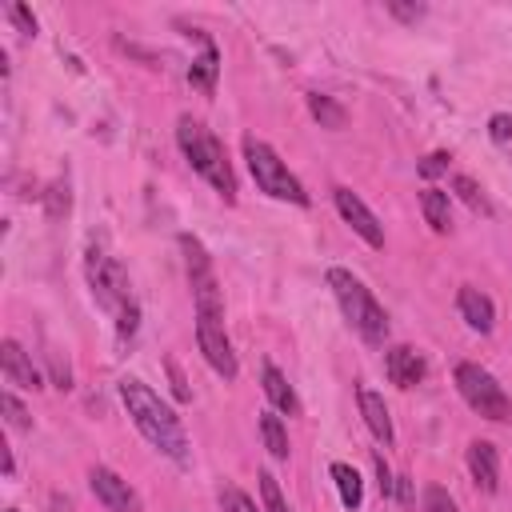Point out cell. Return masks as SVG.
Instances as JSON below:
<instances>
[{
  "instance_id": "10",
  "label": "cell",
  "mask_w": 512,
  "mask_h": 512,
  "mask_svg": "<svg viewBox=\"0 0 512 512\" xmlns=\"http://www.w3.org/2000/svg\"><path fill=\"white\" fill-rule=\"evenodd\" d=\"M384 372H388V380L396 388H416L428 368H424V356L412 344H396V348L384 352Z\"/></svg>"
},
{
  "instance_id": "20",
  "label": "cell",
  "mask_w": 512,
  "mask_h": 512,
  "mask_svg": "<svg viewBox=\"0 0 512 512\" xmlns=\"http://www.w3.org/2000/svg\"><path fill=\"white\" fill-rule=\"evenodd\" d=\"M308 112L320 120V128H344V108L324 92H308Z\"/></svg>"
},
{
  "instance_id": "17",
  "label": "cell",
  "mask_w": 512,
  "mask_h": 512,
  "mask_svg": "<svg viewBox=\"0 0 512 512\" xmlns=\"http://www.w3.org/2000/svg\"><path fill=\"white\" fill-rule=\"evenodd\" d=\"M420 208H424V220H428L432 232H448V228H452L448 192H440V188H424V192H420Z\"/></svg>"
},
{
  "instance_id": "31",
  "label": "cell",
  "mask_w": 512,
  "mask_h": 512,
  "mask_svg": "<svg viewBox=\"0 0 512 512\" xmlns=\"http://www.w3.org/2000/svg\"><path fill=\"white\" fill-rule=\"evenodd\" d=\"M376 476H380V492H384V496H392V492H396V476L388 472L384 456H376Z\"/></svg>"
},
{
  "instance_id": "19",
  "label": "cell",
  "mask_w": 512,
  "mask_h": 512,
  "mask_svg": "<svg viewBox=\"0 0 512 512\" xmlns=\"http://www.w3.org/2000/svg\"><path fill=\"white\" fill-rule=\"evenodd\" d=\"M332 480H336L340 504H344V508H360V500H364V484H360V472H356L352 464L336 460V464H332Z\"/></svg>"
},
{
  "instance_id": "9",
  "label": "cell",
  "mask_w": 512,
  "mask_h": 512,
  "mask_svg": "<svg viewBox=\"0 0 512 512\" xmlns=\"http://www.w3.org/2000/svg\"><path fill=\"white\" fill-rule=\"evenodd\" d=\"M88 484L96 492V500L108 508V512H140V496L128 488L124 476H116L112 468H92L88 472Z\"/></svg>"
},
{
  "instance_id": "4",
  "label": "cell",
  "mask_w": 512,
  "mask_h": 512,
  "mask_svg": "<svg viewBox=\"0 0 512 512\" xmlns=\"http://www.w3.org/2000/svg\"><path fill=\"white\" fill-rule=\"evenodd\" d=\"M244 160H248V172H252V180H256V188L260 192H268L272 200H288V204H308V192H304V184L288 172V164L264 144V140H256V136H244Z\"/></svg>"
},
{
  "instance_id": "5",
  "label": "cell",
  "mask_w": 512,
  "mask_h": 512,
  "mask_svg": "<svg viewBox=\"0 0 512 512\" xmlns=\"http://www.w3.org/2000/svg\"><path fill=\"white\" fill-rule=\"evenodd\" d=\"M456 388H460L464 404H468L472 412H480L484 420H492V424L512 420V400H508V392L500 388V380H496L488 368H480V364H472V360L456 364Z\"/></svg>"
},
{
  "instance_id": "1",
  "label": "cell",
  "mask_w": 512,
  "mask_h": 512,
  "mask_svg": "<svg viewBox=\"0 0 512 512\" xmlns=\"http://www.w3.org/2000/svg\"><path fill=\"white\" fill-rule=\"evenodd\" d=\"M120 400H124V408H128V416H132V424H136V432L152 444V448H160L168 460H176L180 468L188 464V436H184V428H180V416L144 384V380H136V376H124L120 380Z\"/></svg>"
},
{
  "instance_id": "7",
  "label": "cell",
  "mask_w": 512,
  "mask_h": 512,
  "mask_svg": "<svg viewBox=\"0 0 512 512\" xmlns=\"http://www.w3.org/2000/svg\"><path fill=\"white\" fill-rule=\"evenodd\" d=\"M196 344L204 352V360L212 364L216 376L224 380H236V352H232V340L224 332V320L220 316H196Z\"/></svg>"
},
{
  "instance_id": "28",
  "label": "cell",
  "mask_w": 512,
  "mask_h": 512,
  "mask_svg": "<svg viewBox=\"0 0 512 512\" xmlns=\"http://www.w3.org/2000/svg\"><path fill=\"white\" fill-rule=\"evenodd\" d=\"M488 136H492L496 144H508V140H512V116H508V112H496V116L488 120Z\"/></svg>"
},
{
  "instance_id": "2",
  "label": "cell",
  "mask_w": 512,
  "mask_h": 512,
  "mask_svg": "<svg viewBox=\"0 0 512 512\" xmlns=\"http://www.w3.org/2000/svg\"><path fill=\"white\" fill-rule=\"evenodd\" d=\"M176 140H180V152L188 156V164L232 204V200H236V176H232V164H228V156H224V144H220L200 120H192V116H180Z\"/></svg>"
},
{
  "instance_id": "23",
  "label": "cell",
  "mask_w": 512,
  "mask_h": 512,
  "mask_svg": "<svg viewBox=\"0 0 512 512\" xmlns=\"http://www.w3.org/2000/svg\"><path fill=\"white\" fill-rule=\"evenodd\" d=\"M0 408H4V416H8V424H12V428H32L28 408H24V404H20L12 392H4V396H0Z\"/></svg>"
},
{
  "instance_id": "16",
  "label": "cell",
  "mask_w": 512,
  "mask_h": 512,
  "mask_svg": "<svg viewBox=\"0 0 512 512\" xmlns=\"http://www.w3.org/2000/svg\"><path fill=\"white\" fill-rule=\"evenodd\" d=\"M216 72H220V52H216V44H204V52L188 68V84L200 88L204 96H212L216 92Z\"/></svg>"
},
{
  "instance_id": "22",
  "label": "cell",
  "mask_w": 512,
  "mask_h": 512,
  "mask_svg": "<svg viewBox=\"0 0 512 512\" xmlns=\"http://www.w3.org/2000/svg\"><path fill=\"white\" fill-rule=\"evenodd\" d=\"M260 500H264V512H288L284 496H280V484L272 472H260Z\"/></svg>"
},
{
  "instance_id": "33",
  "label": "cell",
  "mask_w": 512,
  "mask_h": 512,
  "mask_svg": "<svg viewBox=\"0 0 512 512\" xmlns=\"http://www.w3.org/2000/svg\"><path fill=\"white\" fill-rule=\"evenodd\" d=\"M8 512H16V508H8Z\"/></svg>"
},
{
  "instance_id": "3",
  "label": "cell",
  "mask_w": 512,
  "mask_h": 512,
  "mask_svg": "<svg viewBox=\"0 0 512 512\" xmlns=\"http://www.w3.org/2000/svg\"><path fill=\"white\" fill-rule=\"evenodd\" d=\"M328 288H332V296H336L344 320H348L368 344H384V336H388V316H384V308L376 304V296H372L348 268H328Z\"/></svg>"
},
{
  "instance_id": "24",
  "label": "cell",
  "mask_w": 512,
  "mask_h": 512,
  "mask_svg": "<svg viewBox=\"0 0 512 512\" xmlns=\"http://www.w3.org/2000/svg\"><path fill=\"white\" fill-rule=\"evenodd\" d=\"M220 508H224V512H260V508H256V504H252L236 484L220 488Z\"/></svg>"
},
{
  "instance_id": "30",
  "label": "cell",
  "mask_w": 512,
  "mask_h": 512,
  "mask_svg": "<svg viewBox=\"0 0 512 512\" xmlns=\"http://www.w3.org/2000/svg\"><path fill=\"white\" fill-rule=\"evenodd\" d=\"M136 320H140V308H136V300L120 312V340H132L136 336Z\"/></svg>"
},
{
  "instance_id": "12",
  "label": "cell",
  "mask_w": 512,
  "mask_h": 512,
  "mask_svg": "<svg viewBox=\"0 0 512 512\" xmlns=\"http://www.w3.org/2000/svg\"><path fill=\"white\" fill-rule=\"evenodd\" d=\"M456 308H460V316H464V324H468L472 332H492V324H496V304H492L480 288L464 284V288L456 292Z\"/></svg>"
},
{
  "instance_id": "6",
  "label": "cell",
  "mask_w": 512,
  "mask_h": 512,
  "mask_svg": "<svg viewBox=\"0 0 512 512\" xmlns=\"http://www.w3.org/2000/svg\"><path fill=\"white\" fill-rule=\"evenodd\" d=\"M84 276H88V288H92V296H96V304L100 308H108V312H124L128 304H132V292H128V272L120 268V260H112L104 248H88V256H84Z\"/></svg>"
},
{
  "instance_id": "27",
  "label": "cell",
  "mask_w": 512,
  "mask_h": 512,
  "mask_svg": "<svg viewBox=\"0 0 512 512\" xmlns=\"http://www.w3.org/2000/svg\"><path fill=\"white\" fill-rule=\"evenodd\" d=\"M388 12L396 16V20H404V24H416V20H424V4H404V0H388Z\"/></svg>"
},
{
  "instance_id": "15",
  "label": "cell",
  "mask_w": 512,
  "mask_h": 512,
  "mask_svg": "<svg viewBox=\"0 0 512 512\" xmlns=\"http://www.w3.org/2000/svg\"><path fill=\"white\" fill-rule=\"evenodd\" d=\"M264 396H268V400H272V408H276V412H284V416H296V412H300V400H296L292 384L280 376V368H276V364H264Z\"/></svg>"
},
{
  "instance_id": "29",
  "label": "cell",
  "mask_w": 512,
  "mask_h": 512,
  "mask_svg": "<svg viewBox=\"0 0 512 512\" xmlns=\"http://www.w3.org/2000/svg\"><path fill=\"white\" fill-rule=\"evenodd\" d=\"M448 160H452L448 152H432V156H424V160H420V176H440V172L448 168Z\"/></svg>"
},
{
  "instance_id": "18",
  "label": "cell",
  "mask_w": 512,
  "mask_h": 512,
  "mask_svg": "<svg viewBox=\"0 0 512 512\" xmlns=\"http://www.w3.org/2000/svg\"><path fill=\"white\" fill-rule=\"evenodd\" d=\"M260 440H264V448H268V456L272 460H288V432H284V420L276 416V412H260Z\"/></svg>"
},
{
  "instance_id": "25",
  "label": "cell",
  "mask_w": 512,
  "mask_h": 512,
  "mask_svg": "<svg viewBox=\"0 0 512 512\" xmlns=\"http://www.w3.org/2000/svg\"><path fill=\"white\" fill-rule=\"evenodd\" d=\"M424 512H456V500H452L440 484H432V488L424 492Z\"/></svg>"
},
{
  "instance_id": "14",
  "label": "cell",
  "mask_w": 512,
  "mask_h": 512,
  "mask_svg": "<svg viewBox=\"0 0 512 512\" xmlns=\"http://www.w3.org/2000/svg\"><path fill=\"white\" fill-rule=\"evenodd\" d=\"M356 400H360V416H364V424H368V432L380 440V444H392V416H388V404H384V396L380 392H372V388H360L356 392Z\"/></svg>"
},
{
  "instance_id": "8",
  "label": "cell",
  "mask_w": 512,
  "mask_h": 512,
  "mask_svg": "<svg viewBox=\"0 0 512 512\" xmlns=\"http://www.w3.org/2000/svg\"><path fill=\"white\" fill-rule=\"evenodd\" d=\"M332 200H336V208H340V216L352 224V232L368 244V248H384V228H380V220H376V212L352 192V188H336L332 192Z\"/></svg>"
},
{
  "instance_id": "13",
  "label": "cell",
  "mask_w": 512,
  "mask_h": 512,
  "mask_svg": "<svg viewBox=\"0 0 512 512\" xmlns=\"http://www.w3.org/2000/svg\"><path fill=\"white\" fill-rule=\"evenodd\" d=\"M0 368H4V380L8 384H16V388H40V372L32 368V356L16 340H4L0 344Z\"/></svg>"
},
{
  "instance_id": "21",
  "label": "cell",
  "mask_w": 512,
  "mask_h": 512,
  "mask_svg": "<svg viewBox=\"0 0 512 512\" xmlns=\"http://www.w3.org/2000/svg\"><path fill=\"white\" fill-rule=\"evenodd\" d=\"M452 192H456L472 212H488V200H484V192L476 188L472 176H452Z\"/></svg>"
},
{
  "instance_id": "32",
  "label": "cell",
  "mask_w": 512,
  "mask_h": 512,
  "mask_svg": "<svg viewBox=\"0 0 512 512\" xmlns=\"http://www.w3.org/2000/svg\"><path fill=\"white\" fill-rule=\"evenodd\" d=\"M168 368H172V384H176V400H188L192 392H188V384H184V376L176 372V364H168Z\"/></svg>"
},
{
  "instance_id": "26",
  "label": "cell",
  "mask_w": 512,
  "mask_h": 512,
  "mask_svg": "<svg viewBox=\"0 0 512 512\" xmlns=\"http://www.w3.org/2000/svg\"><path fill=\"white\" fill-rule=\"evenodd\" d=\"M8 16H12V24L24 32V36H36V16H32V8L28 4H8Z\"/></svg>"
},
{
  "instance_id": "11",
  "label": "cell",
  "mask_w": 512,
  "mask_h": 512,
  "mask_svg": "<svg viewBox=\"0 0 512 512\" xmlns=\"http://www.w3.org/2000/svg\"><path fill=\"white\" fill-rule=\"evenodd\" d=\"M468 472H472V480H476L480 492H496L500 488V456H496V444L472 440L468 444Z\"/></svg>"
}]
</instances>
